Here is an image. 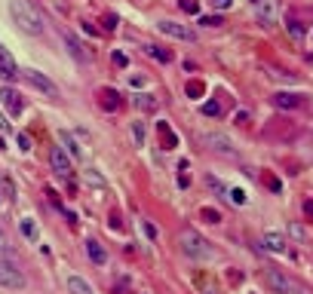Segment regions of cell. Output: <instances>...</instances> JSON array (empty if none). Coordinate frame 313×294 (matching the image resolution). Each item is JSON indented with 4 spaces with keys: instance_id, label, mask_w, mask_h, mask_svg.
<instances>
[{
    "instance_id": "obj_41",
    "label": "cell",
    "mask_w": 313,
    "mask_h": 294,
    "mask_svg": "<svg viewBox=\"0 0 313 294\" xmlns=\"http://www.w3.org/2000/svg\"><path fill=\"white\" fill-rule=\"evenodd\" d=\"M304 211H307V217H313V202H304Z\"/></svg>"
},
{
    "instance_id": "obj_26",
    "label": "cell",
    "mask_w": 313,
    "mask_h": 294,
    "mask_svg": "<svg viewBox=\"0 0 313 294\" xmlns=\"http://www.w3.org/2000/svg\"><path fill=\"white\" fill-rule=\"evenodd\" d=\"M203 114H206V117H218V114H221L218 101H206V104H203Z\"/></svg>"
},
{
    "instance_id": "obj_13",
    "label": "cell",
    "mask_w": 313,
    "mask_h": 294,
    "mask_svg": "<svg viewBox=\"0 0 313 294\" xmlns=\"http://www.w3.org/2000/svg\"><path fill=\"white\" fill-rule=\"evenodd\" d=\"M0 77H4V80H16L19 77V67H16V58L4 49V46H0Z\"/></svg>"
},
{
    "instance_id": "obj_33",
    "label": "cell",
    "mask_w": 313,
    "mask_h": 294,
    "mask_svg": "<svg viewBox=\"0 0 313 294\" xmlns=\"http://www.w3.org/2000/svg\"><path fill=\"white\" fill-rule=\"evenodd\" d=\"M289 31H292L295 37H301V34H304V28H301V22H289Z\"/></svg>"
},
{
    "instance_id": "obj_2",
    "label": "cell",
    "mask_w": 313,
    "mask_h": 294,
    "mask_svg": "<svg viewBox=\"0 0 313 294\" xmlns=\"http://www.w3.org/2000/svg\"><path fill=\"white\" fill-rule=\"evenodd\" d=\"M178 245H181V251H184L187 257H193V261H209V257H212V245H209L197 230H181Z\"/></svg>"
},
{
    "instance_id": "obj_10",
    "label": "cell",
    "mask_w": 313,
    "mask_h": 294,
    "mask_svg": "<svg viewBox=\"0 0 313 294\" xmlns=\"http://www.w3.org/2000/svg\"><path fill=\"white\" fill-rule=\"evenodd\" d=\"M62 40H65V46H68V52L77 58V61H89V52L83 49V43L77 40V37L71 34V31H62Z\"/></svg>"
},
{
    "instance_id": "obj_6",
    "label": "cell",
    "mask_w": 313,
    "mask_h": 294,
    "mask_svg": "<svg viewBox=\"0 0 313 294\" xmlns=\"http://www.w3.org/2000/svg\"><path fill=\"white\" fill-rule=\"evenodd\" d=\"M22 77H25L37 92H43V95H49V98H56V95H59V86H56L49 77H43L40 70H22Z\"/></svg>"
},
{
    "instance_id": "obj_22",
    "label": "cell",
    "mask_w": 313,
    "mask_h": 294,
    "mask_svg": "<svg viewBox=\"0 0 313 294\" xmlns=\"http://www.w3.org/2000/svg\"><path fill=\"white\" fill-rule=\"evenodd\" d=\"M178 7H181L187 16H197V13H200V0H178Z\"/></svg>"
},
{
    "instance_id": "obj_35",
    "label": "cell",
    "mask_w": 313,
    "mask_h": 294,
    "mask_svg": "<svg viewBox=\"0 0 313 294\" xmlns=\"http://www.w3.org/2000/svg\"><path fill=\"white\" fill-rule=\"evenodd\" d=\"M19 147H22V151H31V138H28V135H19Z\"/></svg>"
},
{
    "instance_id": "obj_12",
    "label": "cell",
    "mask_w": 313,
    "mask_h": 294,
    "mask_svg": "<svg viewBox=\"0 0 313 294\" xmlns=\"http://www.w3.org/2000/svg\"><path fill=\"white\" fill-rule=\"evenodd\" d=\"M255 13H258V19H261V25H277V7H273V0H258L255 4Z\"/></svg>"
},
{
    "instance_id": "obj_40",
    "label": "cell",
    "mask_w": 313,
    "mask_h": 294,
    "mask_svg": "<svg viewBox=\"0 0 313 294\" xmlns=\"http://www.w3.org/2000/svg\"><path fill=\"white\" fill-rule=\"evenodd\" d=\"M0 132H10V123H7V117L0 114Z\"/></svg>"
},
{
    "instance_id": "obj_15",
    "label": "cell",
    "mask_w": 313,
    "mask_h": 294,
    "mask_svg": "<svg viewBox=\"0 0 313 294\" xmlns=\"http://www.w3.org/2000/svg\"><path fill=\"white\" fill-rule=\"evenodd\" d=\"M273 104H277L280 110H295V107H301V95H295V92H277V95H273Z\"/></svg>"
},
{
    "instance_id": "obj_4",
    "label": "cell",
    "mask_w": 313,
    "mask_h": 294,
    "mask_svg": "<svg viewBox=\"0 0 313 294\" xmlns=\"http://www.w3.org/2000/svg\"><path fill=\"white\" fill-rule=\"evenodd\" d=\"M264 279H267V285H270V291H273V294H301V288H298V282H295V279H289L286 273L273 270V267L264 273Z\"/></svg>"
},
{
    "instance_id": "obj_37",
    "label": "cell",
    "mask_w": 313,
    "mask_h": 294,
    "mask_svg": "<svg viewBox=\"0 0 313 294\" xmlns=\"http://www.w3.org/2000/svg\"><path fill=\"white\" fill-rule=\"evenodd\" d=\"M270 77H277V80H283V74H277V70H273ZM286 83H295V77H292V74H286Z\"/></svg>"
},
{
    "instance_id": "obj_8",
    "label": "cell",
    "mask_w": 313,
    "mask_h": 294,
    "mask_svg": "<svg viewBox=\"0 0 313 294\" xmlns=\"http://www.w3.org/2000/svg\"><path fill=\"white\" fill-rule=\"evenodd\" d=\"M49 166L59 178H71V157L62 151V147H53L49 151Z\"/></svg>"
},
{
    "instance_id": "obj_7",
    "label": "cell",
    "mask_w": 313,
    "mask_h": 294,
    "mask_svg": "<svg viewBox=\"0 0 313 294\" xmlns=\"http://www.w3.org/2000/svg\"><path fill=\"white\" fill-rule=\"evenodd\" d=\"M156 28H160L163 34H169V37H175V40H197V31H193V28H187V25H178V22H160V25H156Z\"/></svg>"
},
{
    "instance_id": "obj_5",
    "label": "cell",
    "mask_w": 313,
    "mask_h": 294,
    "mask_svg": "<svg viewBox=\"0 0 313 294\" xmlns=\"http://www.w3.org/2000/svg\"><path fill=\"white\" fill-rule=\"evenodd\" d=\"M203 144L209 147L212 154H218V157H230V160H233V157L240 154L237 147H233V141H230L227 135H221V132H206V135H203Z\"/></svg>"
},
{
    "instance_id": "obj_36",
    "label": "cell",
    "mask_w": 313,
    "mask_h": 294,
    "mask_svg": "<svg viewBox=\"0 0 313 294\" xmlns=\"http://www.w3.org/2000/svg\"><path fill=\"white\" fill-rule=\"evenodd\" d=\"M230 4H233V0H212V7H215V10H227Z\"/></svg>"
},
{
    "instance_id": "obj_19",
    "label": "cell",
    "mask_w": 313,
    "mask_h": 294,
    "mask_svg": "<svg viewBox=\"0 0 313 294\" xmlns=\"http://www.w3.org/2000/svg\"><path fill=\"white\" fill-rule=\"evenodd\" d=\"M144 49H147V55H150V58H156V61H163V64H166V61H172V52H169L166 46H153V43H147Z\"/></svg>"
},
{
    "instance_id": "obj_14",
    "label": "cell",
    "mask_w": 313,
    "mask_h": 294,
    "mask_svg": "<svg viewBox=\"0 0 313 294\" xmlns=\"http://www.w3.org/2000/svg\"><path fill=\"white\" fill-rule=\"evenodd\" d=\"M156 132H160V144H163V151H175V147H178V135L172 132V126H169L166 120L156 123Z\"/></svg>"
},
{
    "instance_id": "obj_21",
    "label": "cell",
    "mask_w": 313,
    "mask_h": 294,
    "mask_svg": "<svg viewBox=\"0 0 313 294\" xmlns=\"http://www.w3.org/2000/svg\"><path fill=\"white\" fill-rule=\"evenodd\" d=\"M135 107H141V110H156V98H153V95H138V98H135Z\"/></svg>"
},
{
    "instance_id": "obj_31",
    "label": "cell",
    "mask_w": 313,
    "mask_h": 294,
    "mask_svg": "<svg viewBox=\"0 0 313 294\" xmlns=\"http://www.w3.org/2000/svg\"><path fill=\"white\" fill-rule=\"evenodd\" d=\"M86 181H89V184H95V187H105V181H101L95 172H86Z\"/></svg>"
},
{
    "instance_id": "obj_27",
    "label": "cell",
    "mask_w": 313,
    "mask_h": 294,
    "mask_svg": "<svg viewBox=\"0 0 313 294\" xmlns=\"http://www.w3.org/2000/svg\"><path fill=\"white\" fill-rule=\"evenodd\" d=\"M227 199H230L233 205H243V202H246V193H243V190H227Z\"/></svg>"
},
{
    "instance_id": "obj_18",
    "label": "cell",
    "mask_w": 313,
    "mask_h": 294,
    "mask_svg": "<svg viewBox=\"0 0 313 294\" xmlns=\"http://www.w3.org/2000/svg\"><path fill=\"white\" fill-rule=\"evenodd\" d=\"M68 291L71 294H92V285L86 279H80V276H71L68 279Z\"/></svg>"
},
{
    "instance_id": "obj_3",
    "label": "cell",
    "mask_w": 313,
    "mask_h": 294,
    "mask_svg": "<svg viewBox=\"0 0 313 294\" xmlns=\"http://www.w3.org/2000/svg\"><path fill=\"white\" fill-rule=\"evenodd\" d=\"M28 285L25 273L13 264V261H0V288H10V291H22Z\"/></svg>"
},
{
    "instance_id": "obj_17",
    "label": "cell",
    "mask_w": 313,
    "mask_h": 294,
    "mask_svg": "<svg viewBox=\"0 0 313 294\" xmlns=\"http://www.w3.org/2000/svg\"><path fill=\"white\" fill-rule=\"evenodd\" d=\"M98 98H101L105 110H117V107H120V95H117L114 89H98Z\"/></svg>"
},
{
    "instance_id": "obj_25",
    "label": "cell",
    "mask_w": 313,
    "mask_h": 294,
    "mask_svg": "<svg viewBox=\"0 0 313 294\" xmlns=\"http://www.w3.org/2000/svg\"><path fill=\"white\" fill-rule=\"evenodd\" d=\"M22 233H25L28 239H34V236H37V227H34V220H31V217H25V220H22Z\"/></svg>"
},
{
    "instance_id": "obj_29",
    "label": "cell",
    "mask_w": 313,
    "mask_h": 294,
    "mask_svg": "<svg viewBox=\"0 0 313 294\" xmlns=\"http://www.w3.org/2000/svg\"><path fill=\"white\" fill-rule=\"evenodd\" d=\"M132 138H135L138 144L144 141V123H132Z\"/></svg>"
},
{
    "instance_id": "obj_32",
    "label": "cell",
    "mask_w": 313,
    "mask_h": 294,
    "mask_svg": "<svg viewBox=\"0 0 313 294\" xmlns=\"http://www.w3.org/2000/svg\"><path fill=\"white\" fill-rule=\"evenodd\" d=\"M10 251V239L4 236V230H0V254H7Z\"/></svg>"
},
{
    "instance_id": "obj_30",
    "label": "cell",
    "mask_w": 313,
    "mask_h": 294,
    "mask_svg": "<svg viewBox=\"0 0 313 294\" xmlns=\"http://www.w3.org/2000/svg\"><path fill=\"white\" fill-rule=\"evenodd\" d=\"M108 227H111V230H123V224H120V214H114V211H111V217H108Z\"/></svg>"
},
{
    "instance_id": "obj_39",
    "label": "cell",
    "mask_w": 313,
    "mask_h": 294,
    "mask_svg": "<svg viewBox=\"0 0 313 294\" xmlns=\"http://www.w3.org/2000/svg\"><path fill=\"white\" fill-rule=\"evenodd\" d=\"M129 83H132V86L138 89V86H144V77H129Z\"/></svg>"
},
{
    "instance_id": "obj_38",
    "label": "cell",
    "mask_w": 313,
    "mask_h": 294,
    "mask_svg": "<svg viewBox=\"0 0 313 294\" xmlns=\"http://www.w3.org/2000/svg\"><path fill=\"white\" fill-rule=\"evenodd\" d=\"M105 28H108V31L117 28V19H114V16H105Z\"/></svg>"
},
{
    "instance_id": "obj_9",
    "label": "cell",
    "mask_w": 313,
    "mask_h": 294,
    "mask_svg": "<svg viewBox=\"0 0 313 294\" xmlns=\"http://www.w3.org/2000/svg\"><path fill=\"white\" fill-rule=\"evenodd\" d=\"M261 248H267V251H273V254H286L289 242H286L283 233H264V236H261Z\"/></svg>"
},
{
    "instance_id": "obj_16",
    "label": "cell",
    "mask_w": 313,
    "mask_h": 294,
    "mask_svg": "<svg viewBox=\"0 0 313 294\" xmlns=\"http://www.w3.org/2000/svg\"><path fill=\"white\" fill-rule=\"evenodd\" d=\"M86 254H89V261H92V264H98V267L108 261V251H105V248H101V242H95V239H89V242H86Z\"/></svg>"
},
{
    "instance_id": "obj_1",
    "label": "cell",
    "mask_w": 313,
    "mask_h": 294,
    "mask_svg": "<svg viewBox=\"0 0 313 294\" xmlns=\"http://www.w3.org/2000/svg\"><path fill=\"white\" fill-rule=\"evenodd\" d=\"M10 16H13V22H16L19 31H25L31 37H40L43 34V16L37 13L28 0H10Z\"/></svg>"
},
{
    "instance_id": "obj_34",
    "label": "cell",
    "mask_w": 313,
    "mask_h": 294,
    "mask_svg": "<svg viewBox=\"0 0 313 294\" xmlns=\"http://www.w3.org/2000/svg\"><path fill=\"white\" fill-rule=\"evenodd\" d=\"M114 64H117V67H126V55H123V52H114Z\"/></svg>"
},
{
    "instance_id": "obj_28",
    "label": "cell",
    "mask_w": 313,
    "mask_h": 294,
    "mask_svg": "<svg viewBox=\"0 0 313 294\" xmlns=\"http://www.w3.org/2000/svg\"><path fill=\"white\" fill-rule=\"evenodd\" d=\"M200 25H206V28H218V25H224V22H221V16H203Z\"/></svg>"
},
{
    "instance_id": "obj_11",
    "label": "cell",
    "mask_w": 313,
    "mask_h": 294,
    "mask_svg": "<svg viewBox=\"0 0 313 294\" xmlns=\"http://www.w3.org/2000/svg\"><path fill=\"white\" fill-rule=\"evenodd\" d=\"M0 101H4V107L10 110V114H22V95L16 92V89H10V86H4V89H0Z\"/></svg>"
},
{
    "instance_id": "obj_20",
    "label": "cell",
    "mask_w": 313,
    "mask_h": 294,
    "mask_svg": "<svg viewBox=\"0 0 313 294\" xmlns=\"http://www.w3.org/2000/svg\"><path fill=\"white\" fill-rule=\"evenodd\" d=\"M62 141H65V147H68V154L74 157V160H83V147L80 144H77L71 135H62Z\"/></svg>"
},
{
    "instance_id": "obj_23",
    "label": "cell",
    "mask_w": 313,
    "mask_h": 294,
    "mask_svg": "<svg viewBox=\"0 0 313 294\" xmlns=\"http://www.w3.org/2000/svg\"><path fill=\"white\" fill-rule=\"evenodd\" d=\"M203 92H206V86H203L200 80H190V83H187V95H190V98H200Z\"/></svg>"
},
{
    "instance_id": "obj_24",
    "label": "cell",
    "mask_w": 313,
    "mask_h": 294,
    "mask_svg": "<svg viewBox=\"0 0 313 294\" xmlns=\"http://www.w3.org/2000/svg\"><path fill=\"white\" fill-rule=\"evenodd\" d=\"M0 187H4V193H7V196H13V199H16V184H13L7 175H0Z\"/></svg>"
}]
</instances>
